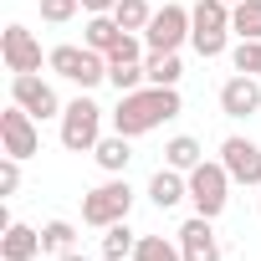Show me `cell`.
Returning <instances> with one entry per match:
<instances>
[{
    "label": "cell",
    "mask_w": 261,
    "mask_h": 261,
    "mask_svg": "<svg viewBox=\"0 0 261 261\" xmlns=\"http://www.w3.org/2000/svg\"><path fill=\"white\" fill-rule=\"evenodd\" d=\"M179 87H139V92H118V108H113V134H128V139H144L154 134L159 123L179 118Z\"/></svg>",
    "instance_id": "6da1fadb"
},
{
    "label": "cell",
    "mask_w": 261,
    "mask_h": 261,
    "mask_svg": "<svg viewBox=\"0 0 261 261\" xmlns=\"http://www.w3.org/2000/svg\"><path fill=\"white\" fill-rule=\"evenodd\" d=\"M230 36L236 31H230V6H225V0H195V6H190V46L205 62L225 57Z\"/></svg>",
    "instance_id": "7a4b0ae2"
},
{
    "label": "cell",
    "mask_w": 261,
    "mask_h": 261,
    "mask_svg": "<svg viewBox=\"0 0 261 261\" xmlns=\"http://www.w3.org/2000/svg\"><path fill=\"white\" fill-rule=\"evenodd\" d=\"M230 169L220 164V159H200L195 169H190V205H195V215H205V220H215V215H225V205H230Z\"/></svg>",
    "instance_id": "3957f363"
},
{
    "label": "cell",
    "mask_w": 261,
    "mask_h": 261,
    "mask_svg": "<svg viewBox=\"0 0 261 261\" xmlns=\"http://www.w3.org/2000/svg\"><path fill=\"white\" fill-rule=\"evenodd\" d=\"M128 210H134V190H128V179H123V174H108L97 190H87V195H82V220H87V225H97V230H108V225L128 220Z\"/></svg>",
    "instance_id": "277c9868"
},
{
    "label": "cell",
    "mask_w": 261,
    "mask_h": 261,
    "mask_svg": "<svg viewBox=\"0 0 261 261\" xmlns=\"http://www.w3.org/2000/svg\"><path fill=\"white\" fill-rule=\"evenodd\" d=\"M97 139H102V108L82 92V97H72V102L62 108V149H72V154H92Z\"/></svg>",
    "instance_id": "5b68a950"
},
{
    "label": "cell",
    "mask_w": 261,
    "mask_h": 261,
    "mask_svg": "<svg viewBox=\"0 0 261 261\" xmlns=\"http://www.w3.org/2000/svg\"><path fill=\"white\" fill-rule=\"evenodd\" d=\"M46 67H51L57 77L77 82L82 92L97 87V82H108V57L92 51V46H51V51H46Z\"/></svg>",
    "instance_id": "8992f818"
},
{
    "label": "cell",
    "mask_w": 261,
    "mask_h": 261,
    "mask_svg": "<svg viewBox=\"0 0 261 261\" xmlns=\"http://www.w3.org/2000/svg\"><path fill=\"white\" fill-rule=\"evenodd\" d=\"M0 144H6L11 159H36L41 154V128H36V118L21 102H11L6 113H0Z\"/></svg>",
    "instance_id": "52a82bcc"
},
{
    "label": "cell",
    "mask_w": 261,
    "mask_h": 261,
    "mask_svg": "<svg viewBox=\"0 0 261 261\" xmlns=\"http://www.w3.org/2000/svg\"><path fill=\"white\" fill-rule=\"evenodd\" d=\"M144 41H149V51H179L190 41V6H174V0L159 6L149 31H144Z\"/></svg>",
    "instance_id": "ba28073f"
},
{
    "label": "cell",
    "mask_w": 261,
    "mask_h": 261,
    "mask_svg": "<svg viewBox=\"0 0 261 261\" xmlns=\"http://www.w3.org/2000/svg\"><path fill=\"white\" fill-rule=\"evenodd\" d=\"M11 102H21L36 123H41V118H62V97H57V87H51V82H41L36 72L11 77Z\"/></svg>",
    "instance_id": "9c48e42d"
},
{
    "label": "cell",
    "mask_w": 261,
    "mask_h": 261,
    "mask_svg": "<svg viewBox=\"0 0 261 261\" xmlns=\"http://www.w3.org/2000/svg\"><path fill=\"white\" fill-rule=\"evenodd\" d=\"M0 62H6V72L11 77H21V72H41V41L26 31V26H6L0 31Z\"/></svg>",
    "instance_id": "30bf717a"
},
{
    "label": "cell",
    "mask_w": 261,
    "mask_h": 261,
    "mask_svg": "<svg viewBox=\"0 0 261 261\" xmlns=\"http://www.w3.org/2000/svg\"><path fill=\"white\" fill-rule=\"evenodd\" d=\"M220 113L225 118H256L261 113V77L251 72H236L220 82Z\"/></svg>",
    "instance_id": "8fae6325"
},
{
    "label": "cell",
    "mask_w": 261,
    "mask_h": 261,
    "mask_svg": "<svg viewBox=\"0 0 261 261\" xmlns=\"http://www.w3.org/2000/svg\"><path fill=\"white\" fill-rule=\"evenodd\" d=\"M220 164L230 169V179H236V185H256V190H261V144H251V139L230 134V139L220 144Z\"/></svg>",
    "instance_id": "7c38bea8"
},
{
    "label": "cell",
    "mask_w": 261,
    "mask_h": 261,
    "mask_svg": "<svg viewBox=\"0 0 261 261\" xmlns=\"http://www.w3.org/2000/svg\"><path fill=\"white\" fill-rule=\"evenodd\" d=\"M174 241H179V256H185V261H220V256H225V251H220V236H215V220H205V215L185 220Z\"/></svg>",
    "instance_id": "4fadbf2b"
},
{
    "label": "cell",
    "mask_w": 261,
    "mask_h": 261,
    "mask_svg": "<svg viewBox=\"0 0 261 261\" xmlns=\"http://www.w3.org/2000/svg\"><path fill=\"white\" fill-rule=\"evenodd\" d=\"M36 256H41V230H31V225L0 230V261H36Z\"/></svg>",
    "instance_id": "5bb4252c"
},
{
    "label": "cell",
    "mask_w": 261,
    "mask_h": 261,
    "mask_svg": "<svg viewBox=\"0 0 261 261\" xmlns=\"http://www.w3.org/2000/svg\"><path fill=\"white\" fill-rule=\"evenodd\" d=\"M92 159H97L102 174H123L128 164H134V139H128V134H102L97 149H92Z\"/></svg>",
    "instance_id": "9a60e30c"
},
{
    "label": "cell",
    "mask_w": 261,
    "mask_h": 261,
    "mask_svg": "<svg viewBox=\"0 0 261 261\" xmlns=\"http://www.w3.org/2000/svg\"><path fill=\"white\" fill-rule=\"evenodd\" d=\"M149 200L159 205V210H174L179 200H190V174H179V169H159L154 179H149Z\"/></svg>",
    "instance_id": "2e32d148"
},
{
    "label": "cell",
    "mask_w": 261,
    "mask_h": 261,
    "mask_svg": "<svg viewBox=\"0 0 261 261\" xmlns=\"http://www.w3.org/2000/svg\"><path fill=\"white\" fill-rule=\"evenodd\" d=\"M123 41V26L113 21V16H87V26H82V46H92V51H113Z\"/></svg>",
    "instance_id": "e0dca14e"
},
{
    "label": "cell",
    "mask_w": 261,
    "mask_h": 261,
    "mask_svg": "<svg viewBox=\"0 0 261 261\" xmlns=\"http://www.w3.org/2000/svg\"><path fill=\"white\" fill-rule=\"evenodd\" d=\"M144 72H149L154 87H179L185 62H179V51H149V57H144Z\"/></svg>",
    "instance_id": "ac0fdd59"
},
{
    "label": "cell",
    "mask_w": 261,
    "mask_h": 261,
    "mask_svg": "<svg viewBox=\"0 0 261 261\" xmlns=\"http://www.w3.org/2000/svg\"><path fill=\"white\" fill-rule=\"evenodd\" d=\"M200 159H205V149H200V139H190V134H174V139L164 144V164L179 169V174H190Z\"/></svg>",
    "instance_id": "d6986e66"
},
{
    "label": "cell",
    "mask_w": 261,
    "mask_h": 261,
    "mask_svg": "<svg viewBox=\"0 0 261 261\" xmlns=\"http://www.w3.org/2000/svg\"><path fill=\"white\" fill-rule=\"evenodd\" d=\"M134 246H139V230H128V220H118V225L102 230V256H108V261H128Z\"/></svg>",
    "instance_id": "ffe728a7"
},
{
    "label": "cell",
    "mask_w": 261,
    "mask_h": 261,
    "mask_svg": "<svg viewBox=\"0 0 261 261\" xmlns=\"http://www.w3.org/2000/svg\"><path fill=\"white\" fill-rule=\"evenodd\" d=\"M230 31L241 41H261V0H241V6H230Z\"/></svg>",
    "instance_id": "44dd1931"
},
{
    "label": "cell",
    "mask_w": 261,
    "mask_h": 261,
    "mask_svg": "<svg viewBox=\"0 0 261 261\" xmlns=\"http://www.w3.org/2000/svg\"><path fill=\"white\" fill-rule=\"evenodd\" d=\"M113 21L123 26V31H149V21H154V6H149V0H118V6H113Z\"/></svg>",
    "instance_id": "7402d4cb"
},
{
    "label": "cell",
    "mask_w": 261,
    "mask_h": 261,
    "mask_svg": "<svg viewBox=\"0 0 261 261\" xmlns=\"http://www.w3.org/2000/svg\"><path fill=\"white\" fill-rule=\"evenodd\" d=\"M77 241V225L72 220H46L41 225V256H67Z\"/></svg>",
    "instance_id": "603a6c76"
},
{
    "label": "cell",
    "mask_w": 261,
    "mask_h": 261,
    "mask_svg": "<svg viewBox=\"0 0 261 261\" xmlns=\"http://www.w3.org/2000/svg\"><path fill=\"white\" fill-rule=\"evenodd\" d=\"M108 82L118 92H139V87H149V72H144V62H108Z\"/></svg>",
    "instance_id": "cb8c5ba5"
},
{
    "label": "cell",
    "mask_w": 261,
    "mask_h": 261,
    "mask_svg": "<svg viewBox=\"0 0 261 261\" xmlns=\"http://www.w3.org/2000/svg\"><path fill=\"white\" fill-rule=\"evenodd\" d=\"M134 261H185V256H179V241H164V236H139Z\"/></svg>",
    "instance_id": "d4e9b609"
},
{
    "label": "cell",
    "mask_w": 261,
    "mask_h": 261,
    "mask_svg": "<svg viewBox=\"0 0 261 261\" xmlns=\"http://www.w3.org/2000/svg\"><path fill=\"white\" fill-rule=\"evenodd\" d=\"M230 67H236V72H251V77H261V41H236V51H230Z\"/></svg>",
    "instance_id": "484cf974"
},
{
    "label": "cell",
    "mask_w": 261,
    "mask_h": 261,
    "mask_svg": "<svg viewBox=\"0 0 261 261\" xmlns=\"http://www.w3.org/2000/svg\"><path fill=\"white\" fill-rule=\"evenodd\" d=\"M77 11H82V0H41V21L46 26H67Z\"/></svg>",
    "instance_id": "4316f807"
},
{
    "label": "cell",
    "mask_w": 261,
    "mask_h": 261,
    "mask_svg": "<svg viewBox=\"0 0 261 261\" xmlns=\"http://www.w3.org/2000/svg\"><path fill=\"white\" fill-rule=\"evenodd\" d=\"M21 164H26V159H11V154L0 159V200H11V195L21 190Z\"/></svg>",
    "instance_id": "83f0119b"
},
{
    "label": "cell",
    "mask_w": 261,
    "mask_h": 261,
    "mask_svg": "<svg viewBox=\"0 0 261 261\" xmlns=\"http://www.w3.org/2000/svg\"><path fill=\"white\" fill-rule=\"evenodd\" d=\"M113 6H118V0H82L87 16H113Z\"/></svg>",
    "instance_id": "f1b7e54d"
},
{
    "label": "cell",
    "mask_w": 261,
    "mask_h": 261,
    "mask_svg": "<svg viewBox=\"0 0 261 261\" xmlns=\"http://www.w3.org/2000/svg\"><path fill=\"white\" fill-rule=\"evenodd\" d=\"M57 261H87V256H82V251H67V256H57Z\"/></svg>",
    "instance_id": "f546056e"
},
{
    "label": "cell",
    "mask_w": 261,
    "mask_h": 261,
    "mask_svg": "<svg viewBox=\"0 0 261 261\" xmlns=\"http://www.w3.org/2000/svg\"><path fill=\"white\" fill-rule=\"evenodd\" d=\"M225 6H241V0H225Z\"/></svg>",
    "instance_id": "4dcf8cb0"
},
{
    "label": "cell",
    "mask_w": 261,
    "mask_h": 261,
    "mask_svg": "<svg viewBox=\"0 0 261 261\" xmlns=\"http://www.w3.org/2000/svg\"><path fill=\"white\" fill-rule=\"evenodd\" d=\"M128 261H134V256H128Z\"/></svg>",
    "instance_id": "1f68e13d"
}]
</instances>
